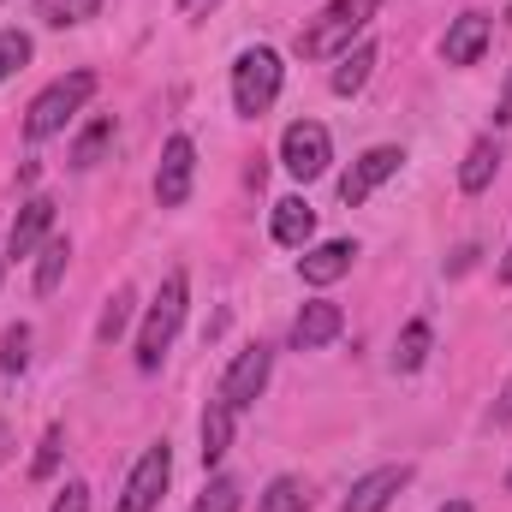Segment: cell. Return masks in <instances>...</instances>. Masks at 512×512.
<instances>
[{
    "label": "cell",
    "instance_id": "cell-1",
    "mask_svg": "<svg viewBox=\"0 0 512 512\" xmlns=\"http://www.w3.org/2000/svg\"><path fill=\"white\" fill-rule=\"evenodd\" d=\"M185 298H191L185 268H173V274L161 280V292H155L143 328H137V370H161V358H167V346H173V334H179V322H185Z\"/></svg>",
    "mask_w": 512,
    "mask_h": 512
},
{
    "label": "cell",
    "instance_id": "cell-2",
    "mask_svg": "<svg viewBox=\"0 0 512 512\" xmlns=\"http://www.w3.org/2000/svg\"><path fill=\"white\" fill-rule=\"evenodd\" d=\"M376 6H382V0H328V12L310 18V30L298 36L304 60H334V54L358 48V36H364V24L376 18Z\"/></svg>",
    "mask_w": 512,
    "mask_h": 512
},
{
    "label": "cell",
    "instance_id": "cell-3",
    "mask_svg": "<svg viewBox=\"0 0 512 512\" xmlns=\"http://www.w3.org/2000/svg\"><path fill=\"white\" fill-rule=\"evenodd\" d=\"M90 96H96V72H66V78H54V84L30 102V114H24V137H30V143L60 137V131L72 126V114H78Z\"/></svg>",
    "mask_w": 512,
    "mask_h": 512
},
{
    "label": "cell",
    "instance_id": "cell-4",
    "mask_svg": "<svg viewBox=\"0 0 512 512\" xmlns=\"http://www.w3.org/2000/svg\"><path fill=\"white\" fill-rule=\"evenodd\" d=\"M280 78H286V66H280L274 48H245L233 60V114L262 120L274 108V96H280Z\"/></svg>",
    "mask_w": 512,
    "mask_h": 512
},
{
    "label": "cell",
    "instance_id": "cell-5",
    "mask_svg": "<svg viewBox=\"0 0 512 512\" xmlns=\"http://www.w3.org/2000/svg\"><path fill=\"white\" fill-rule=\"evenodd\" d=\"M328 161H334V137L328 126H316V120H292L286 137H280V167L292 173V179H322L328 173Z\"/></svg>",
    "mask_w": 512,
    "mask_h": 512
},
{
    "label": "cell",
    "instance_id": "cell-6",
    "mask_svg": "<svg viewBox=\"0 0 512 512\" xmlns=\"http://www.w3.org/2000/svg\"><path fill=\"white\" fill-rule=\"evenodd\" d=\"M167 477H173V453H167V441L143 447V459L131 465V477H126V489H120V501H114V512H155L161 507Z\"/></svg>",
    "mask_w": 512,
    "mask_h": 512
},
{
    "label": "cell",
    "instance_id": "cell-7",
    "mask_svg": "<svg viewBox=\"0 0 512 512\" xmlns=\"http://www.w3.org/2000/svg\"><path fill=\"white\" fill-rule=\"evenodd\" d=\"M399 167H405V149H399V143H376V149H364V155L346 167V179H340V203H346V209L370 203L376 185H387Z\"/></svg>",
    "mask_w": 512,
    "mask_h": 512
},
{
    "label": "cell",
    "instance_id": "cell-8",
    "mask_svg": "<svg viewBox=\"0 0 512 512\" xmlns=\"http://www.w3.org/2000/svg\"><path fill=\"white\" fill-rule=\"evenodd\" d=\"M191 173H197V143L191 137H167L161 167H155V203L161 209H179L191 197Z\"/></svg>",
    "mask_w": 512,
    "mask_h": 512
},
{
    "label": "cell",
    "instance_id": "cell-9",
    "mask_svg": "<svg viewBox=\"0 0 512 512\" xmlns=\"http://www.w3.org/2000/svg\"><path fill=\"white\" fill-rule=\"evenodd\" d=\"M268 370H274V352H268V346H245V352L227 364V376H221V399H227L233 411H245L256 393L268 387Z\"/></svg>",
    "mask_w": 512,
    "mask_h": 512
},
{
    "label": "cell",
    "instance_id": "cell-10",
    "mask_svg": "<svg viewBox=\"0 0 512 512\" xmlns=\"http://www.w3.org/2000/svg\"><path fill=\"white\" fill-rule=\"evenodd\" d=\"M405 483H411V465H376V471H364V477L352 483V495H346L340 512H387Z\"/></svg>",
    "mask_w": 512,
    "mask_h": 512
},
{
    "label": "cell",
    "instance_id": "cell-11",
    "mask_svg": "<svg viewBox=\"0 0 512 512\" xmlns=\"http://www.w3.org/2000/svg\"><path fill=\"white\" fill-rule=\"evenodd\" d=\"M489 36H495V24H489L483 12H459L453 30L441 36V60H447V66H477L483 48H489Z\"/></svg>",
    "mask_w": 512,
    "mask_h": 512
},
{
    "label": "cell",
    "instance_id": "cell-12",
    "mask_svg": "<svg viewBox=\"0 0 512 512\" xmlns=\"http://www.w3.org/2000/svg\"><path fill=\"white\" fill-rule=\"evenodd\" d=\"M340 328H346V310L328 304V298H310V304L298 310V322H292V346H298V352H322L328 340H340Z\"/></svg>",
    "mask_w": 512,
    "mask_h": 512
},
{
    "label": "cell",
    "instance_id": "cell-13",
    "mask_svg": "<svg viewBox=\"0 0 512 512\" xmlns=\"http://www.w3.org/2000/svg\"><path fill=\"white\" fill-rule=\"evenodd\" d=\"M352 262H358V245L352 239H328V245H310V251L298 256V274L310 286H334L340 274H352Z\"/></svg>",
    "mask_w": 512,
    "mask_h": 512
},
{
    "label": "cell",
    "instance_id": "cell-14",
    "mask_svg": "<svg viewBox=\"0 0 512 512\" xmlns=\"http://www.w3.org/2000/svg\"><path fill=\"white\" fill-rule=\"evenodd\" d=\"M48 233H54V203H48V197H30V203L18 209V221H12L6 256H36L48 245Z\"/></svg>",
    "mask_w": 512,
    "mask_h": 512
},
{
    "label": "cell",
    "instance_id": "cell-15",
    "mask_svg": "<svg viewBox=\"0 0 512 512\" xmlns=\"http://www.w3.org/2000/svg\"><path fill=\"white\" fill-rule=\"evenodd\" d=\"M310 233H316V209H310L304 197H280V203H274V245L304 251Z\"/></svg>",
    "mask_w": 512,
    "mask_h": 512
},
{
    "label": "cell",
    "instance_id": "cell-16",
    "mask_svg": "<svg viewBox=\"0 0 512 512\" xmlns=\"http://www.w3.org/2000/svg\"><path fill=\"white\" fill-rule=\"evenodd\" d=\"M495 173H501V143H495V137H477V143L465 149L459 191H465V197H477V191H489V185H495Z\"/></svg>",
    "mask_w": 512,
    "mask_h": 512
},
{
    "label": "cell",
    "instance_id": "cell-17",
    "mask_svg": "<svg viewBox=\"0 0 512 512\" xmlns=\"http://www.w3.org/2000/svg\"><path fill=\"white\" fill-rule=\"evenodd\" d=\"M233 417H239V411L215 393L209 411H203V465H221V459H227V447H233Z\"/></svg>",
    "mask_w": 512,
    "mask_h": 512
},
{
    "label": "cell",
    "instance_id": "cell-18",
    "mask_svg": "<svg viewBox=\"0 0 512 512\" xmlns=\"http://www.w3.org/2000/svg\"><path fill=\"white\" fill-rule=\"evenodd\" d=\"M429 346H435V328L417 316V322H405L399 328V340H393V370L399 376H417L423 370V358H429Z\"/></svg>",
    "mask_w": 512,
    "mask_h": 512
},
{
    "label": "cell",
    "instance_id": "cell-19",
    "mask_svg": "<svg viewBox=\"0 0 512 512\" xmlns=\"http://www.w3.org/2000/svg\"><path fill=\"white\" fill-rule=\"evenodd\" d=\"M370 72H376V42L346 48V54H340V66H334V96H358V90L370 84Z\"/></svg>",
    "mask_w": 512,
    "mask_h": 512
},
{
    "label": "cell",
    "instance_id": "cell-20",
    "mask_svg": "<svg viewBox=\"0 0 512 512\" xmlns=\"http://www.w3.org/2000/svg\"><path fill=\"white\" fill-rule=\"evenodd\" d=\"M96 6H102V0H36V18L54 24V30H72V24L96 18Z\"/></svg>",
    "mask_w": 512,
    "mask_h": 512
},
{
    "label": "cell",
    "instance_id": "cell-21",
    "mask_svg": "<svg viewBox=\"0 0 512 512\" xmlns=\"http://www.w3.org/2000/svg\"><path fill=\"white\" fill-rule=\"evenodd\" d=\"M304 507H310V495H304L298 477H274L262 489V501H256V512H304Z\"/></svg>",
    "mask_w": 512,
    "mask_h": 512
},
{
    "label": "cell",
    "instance_id": "cell-22",
    "mask_svg": "<svg viewBox=\"0 0 512 512\" xmlns=\"http://www.w3.org/2000/svg\"><path fill=\"white\" fill-rule=\"evenodd\" d=\"M36 256H42V262H36V292L48 298V292L60 286V274H66V262H72V245H66V239H48V245H42Z\"/></svg>",
    "mask_w": 512,
    "mask_h": 512
},
{
    "label": "cell",
    "instance_id": "cell-23",
    "mask_svg": "<svg viewBox=\"0 0 512 512\" xmlns=\"http://www.w3.org/2000/svg\"><path fill=\"white\" fill-rule=\"evenodd\" d=\"M131 304H137V292H131V286H120V292L108 298V310H102V322H96V340H102V346H114V340L126 334V322H131Z\"/></svg>",
    "mask_w": 512,
    "mask_h": 512
},
{
    "label": "cell",
    "instance_id": "cell-24",
    "mask_svg": "<svg viewBox=\"0 0 512 512\" xmlns=\"http://www.w3.org/2000/svg\"><path fill=\"white\" fill-rule=\"evenodd\" d=\"M108 143H114V120L102 114L96 126H90V131H84V137H78V143H72V167H78V173H84V167H96Z\"/></svg>",
    "mask_w": 512,
    "mask_h": 512
},
{
    "label": "cell",
    "instance_id": "cell-25",
    "mask_svg": "<svg viewBox=\"0 0 512 512\" xmlns=\"http://www.w3.org/2000/svg\"><path fill=\"white\" fill-rule=\"evenodd\" d=\"M18 66H30V36H24V30H0V84H6Z\"/></svg>",
    "mask_w": 512,
    "mask_h": 512
},
{
    "label": "cell",
    "instance_id": "cell-26",
    "mask_svg": "<svg viewBox=\"0 0 512 512\" xmlns=\"http://www.w3.org/2000/svg\"><path fill=\"white\" fill-rule=\"evenodd\" d=\"M191 512H239V483H233V477H215V483L197 495Z\"/></svg>",
    "mask_w": 512,
    "mask_h": 512
},
{
    "label": "cell",
    "instance_id": "cell-27",
    "mask_svg": "<svg viewBox=\"0 0 512 512\" xmlns=\"http://www.w3.org/2000/svg\"><path fill=\"white\" fill-rule=\"evenodd\" d=\"M0 364H6L12 376L30 364V328H24V322H12V328H6V340H0Z\"/></svg>",
    "mask_w": 512,
    "mask_h": 512
},
{
    "label": "cell",
    "instance_id": "cell-28",
    "mask_svg": "<svg viewBox=\"0 0 512 512\" xmlns=\"http://www.w3.org/2000/svg\"><path fill=\"white\" fill-rule=\"evenodd\" d=\"M60 441H66V429L54 423V429L42 435V453H36V465H30V477H54V465H60Z\"/></svg>",
    "mask_w": 512,
    "mask_h": 512
},
{
    "label": "cell",
    "instance_id": "cell-29",
    "mask_svg": "<svg viewBox=\"0 0 512 512\" xmlns=\"http://www.w3.org/2000/svg\"><path fill=\"white\" fill-rule=\"evenodd\" d=\"M48 512H90V489H84V483H66V489L54 495V507H48Z\"/></svg>",
    "mask_w": 512,
    "mask_h": 512
},
{
    "label": "cell",
    "instance_id": "cell-30",
    "mask_svg": "<svg viewBox=\"0 0 512 512\" xmlns=\"http://www.w3.org/2000/svg\"><path fill=\"white\" fill-rule=\"evenodd\" d=\"M495 126H512V66H507V84H501V102H495Z\"/></svg>",
    "mask_w": 512,
    "mask_h": 512
},
{
    "label": "cell",
    "instance_id": "cell-31",
    "mask_svg": "<svg viewBox=\"0 0 512 512\" xmlns=\"http://www.w3.org/2000/svg\"><path fill=\"white\" fill-rule=\"evenodd\" d=\"M501 423H512V382H507V393H501Z\"/></svg>",
    "mask_w": 512,
    "mask_h": 512
},
{
    "label": "cell",
    "instance_id": "cell-32",
    "mask_svg": "<svg viewBox=\"0 0 512 512\" xmlns=\"http://www.w3.org/2000/svg\"><path fill=\"white\" fill-rule=\"evenodd\" d=\"M501 280L512 286V245H507V256H501Z\"/></svg>",
    "mask_w": 512,
    "mask_h": 512
},
{
    "label": "cell",
    "instance_id": "cell-33",
    "mask_svg": "<svg viewBox=\"0 0 512 512\" xmlns=\"http://www.w3.org/2000/svg\"><path fill=\"white\" fill-rule=\"evenodd\" d=\"M435 512H471V501H447V507H435Z\"/></svg>",
    "mask_w": 512,
    "mask_h": 512
},
{
    "label": "cell",
    "instance_id": "cell-34",
    "mask_svg": "<svg viewBox=\"0 0 512 512\" xmlns=\"http://www.w3.org/2000/svg\"><path fill=\"white\" fill-rule=\"evenodd\" d=\"M197 6H203V0H179V12H197Z\"/></svg>",
    "mask_w": 512,
    "mask_h": 512
},
{
    "label": "cell",
    "instance_id": "cell-35",
    "mask_svg": "<svg viewBox=\"0 0 512 512\" xmlns=\"http://www.w3.org/2000/svg\"><path fill=\"white\" fill-rule=\"evenodd\" d=\"M507 24H512V6H507Z\"/></svg>",
    "mask_w": 512,
    "mask_h": 512
},
{
    "label": "cell",
    "instance_id": "cell-36",
    "mask_svg": "<svg viewBox=\"0 0 512 512\" xmlns=\"http://www.w3.org/2000/svg\"><path fill=\"white\" fill-rule=\"evenodd\" d=\"M0 274H6V262H0Z\"/></svg>",
    "mask_w": 512,
    "mask_h": 512
}]
</instances>
